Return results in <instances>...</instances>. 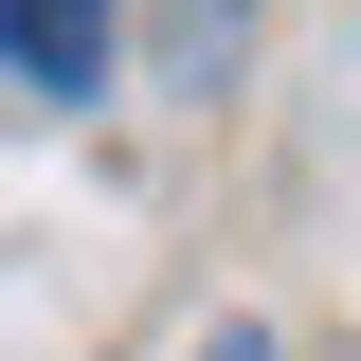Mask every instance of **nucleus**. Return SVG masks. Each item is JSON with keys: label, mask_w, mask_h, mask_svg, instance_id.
Wrapping results in <instances>:
<instances>
[{"label": "nucleus", "mask_w": 361, "mask_h": 361, "mask_svg": "<svg viewBox=\"0 0 361 361\" xmlns=\"http://www.w3.org/2000/svg\"><path fill=\"white\" fill-rule=\"evenodd\" d=\"M0 73L18 90H90L109 73V0H0Z\"/></svg>", "instance_id": "obj_1"}]
</instances>
